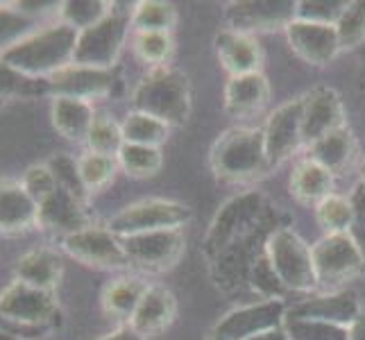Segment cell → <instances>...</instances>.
Listing matches in <instances>:
<instances>
[{
  "label": "cell",
  "instance_id": "2e32d148",
  "mask_svg": "<svg viewBox=\"0 0 365 340\" xmlns=\"http://www.w3.org/2000/svg\"><path fill=\"white\" fill-rule=\"evenodd\" d=\"M93 225L91 216L86 213V202L73 197L71 193L57 191L50 193L43 202H39V213H36V230L57 236L59 241L75 232L84 230V227Z\"/></svg>",
  "mask_w": 365,
  "mask_h": 340
},
{
  "label": "cell",
  "instance_id": "f35d334b",
  "mask_svg": "<svg viewBox=\"0 0 365 340\" xmlns=\"http://www.w3.org/2000/svg\"><path fill=\"white\" fill-rule=\"evenodd\" d=\"M336 32L343 50H354L365 41V0L345 5L341 19L336 21Z\"/></svg>",
  "mask_w": 365,
  "mask_h": 340
},
{
  "label": "cell",
  "instance_id": "c3c4849f",
  "mask_svg": "<svg viewBox=\"0 0 365 340\" xmlns=\"http://www.w3.org/2000/svg\"><path fill=\"white\" fill-rule=\"evenodd\" d=\"M252 340H288V338H286L282 326H277V329H270L266 334H259L257 338H252Z\"/></svg>",
  "mask_w": 365,
  "mask_h": 340
},
{
  "label": "cell",
  "instance_id": "681fc988",
  "mask_svg": "<svg viewBox=\"0 0 365 340\" xmlns=\"http://www.w3.org/2000/svg\"><path fill=\"white\" fill-rule=\"evenodd\" d=\"M0 340H25V338L14 336V334H7V331H0Z\"/></svg>",
  "mask_w": 365,
  "mask_h": 340
},
{
  "label": "cell",
  "instance_id": "30bf717a",
  "mask_svg": "<svg viewBox=\"0 0 365 340\" xmlns=\"http://www.w3.org/2000/svg\"><path fill=\"white\" fill-rule=\"evenodd\" d=\"M130 266L141 272H166L180 263L186 252L184 230H159L120 238Z\"/></svg>",
  "mask_w": 365,
  "mask_h": 340
},
{
  "label": "cell",
  "instance_id": "bcb514c9",
  "mask_svg": "<svg viewBox=\"0 0 365 340\" xmlns=\"http://www.w3.org/2000/svg\"><path fill=\"white\" fill-rule=\"evenodd\" d=\"M98 340H145L143 336H138L130 324H120L114 331H109L105 336H100Z\"/></svg>",
  "mask_w": 365,
  "mask_h": 340
},
{
  "label": "cell",
  "instance_id": "cb8c5ba5",
  "mask_svg": "<svg viewBox=\"0 0 365 340\" xmlns=\"http://www.w3.org/2000/svg\"><path fill=\"white\" fill-rule=\"evenodd\" d=\"M307 157H311L313 161H318L320 166H324L334 175V177H336V175H343L359 157L356 136L351 134V130L345 125V128L327 134V136L320 138V141L309 145L307 148Z\"/></svg>",
  "mask_w": 365,
  "mask_h": 340
},
{
  "label": "cell",
  "instance_id": "e0dca14e",
  "mask_svg": "<svg viewBox=\"0 0 365 340\" xmlns=\"http://www.w3.org/2000/svg\"><path fill=\"white\" fill-rule=\"evenodd\" d=\"M175 318H178V299H175V295L166 286L150 284L128 324L138 336L150 340L166 331L175 322Z\"/></svg>",
  "mask_w": 365,
  "mask_h": 340
},
{
  "label": "cell",
  "instance_id": "8992f818",
  "mask_svg": "<svg viewBox=\"0 0 365 340\" xmlns=\"http://www.w3.org/2000/svg\"><path fill=\"white\" fill-rule=\"evenodd\" d=\"M193 218V211L184 202L166 197H148L123 207L116 216L107 220V227L118 238L159 232V230H184V225Z\"/></svg>",
  "mask_w": 365,
  "mask_h": 340
},
{
  "label": "cell",
  "instance_id": "816d5d0a",
  "mask_svg": "<svg viewBox=\"0 0 365 340\" xmlns=\"http://www.w3.org/2000/svg\"><path fill=\"white\" fill-rule=\"evenodd\" d=\"M0 105H3V103H0Z\"/></svg>",
  "mask_w": 365,
  "mask_h": 340
},
{
  "label": "cell",
  "instance_id": "d6a6232c",
  "mask_svg": "<svg viewBox=\"0 0 365 340\" xmlns=\"http://www.w3.org/2000/svg\"><path fill=\"white\" fill-rule=\"evenodd\" d=\"M84 145L89 153H96V155L118 157L120 148L125 145L120 123L114 116H109L107 111H98Z\"/></svg>",
  "mask_w": 365,
  "mask_h": 340
},
{
  "label": "cell",
  "instance_id": "52a82bcc",
  "mask_svg": "<svg viewBox=\"0 0 365 340\" xmlns=\"http://www.w3.org/2000/svg\"><path fill=\"white\" fill-rule=\"evenodd\" d=\"M130 30V11L111 9L93 28L78 34L73 64L91 68H116L118 55L128 41Z\"/></svg>",
  "mask_w": 365,
  "mask_h": 340
},
{
  "label": "cell",
  "instance_id": "1f68e13d",
  "mask_svg": "<svg viewBox=\"0 0 365 340\" xmlns=\"http://www.w3.org/2000/svg\"><path fill=\"white\" fill-rule=\"evenodd\" d=\"M78 166H80V177H82L86 195L105 191V188L114 182L116 172L120 170L116 157L96 155V153H89V150L78 157Z\"/></svg>",
  "mask_w": 365,
  "mask_h": 340
},
{
  "label": "cell",
  "instance_id": "5b68a950",
  "mask_svg": "<svg viewBox=\"0 0 365 340\" xmlns=\"http://www.w3.org/2000/svg\"><path fill=\"white\" fill-rule=\"evenodd\" d=\"M311 257L318 288L327 293H336L365 272V257L351 234H324L316 245H311Z\"/></svg>",
  "mask_w": 365,
  "mask_h": 340
},
{
  "label": "cell",
  "instance_id": "b9f144b4",
  "mask_svg": "<svg viewBox=\"0 0 365 340\" xmlns=\"http://www.w3.org/2000/svg\"><path fill=\"white\" fill-rule=\"evenodd\" d=\"M21 184H23L25 191L30 193V197L34 200L36 205L43 202L50 193L59 188L57 182H55V175H53V170L48 168L46 161L43 163H32L30 168H25Z\"/></svg>",
  "mask_w": 365,
  "mask_h": 340
},
{
  "label": "cell",
  "instance_id": "7402d4cb",
  "mask_svg": "<svg viewBox=\"0 0 365 340\" xmlns=\"http://www.w3.org/2000/svg\"><path fill=\"white\" fill-rule=\"evenodd\" d=\"M361 306L359 299L351 291H336V293H324L313 299H304L299 304L288 306L286 316H297V318H311V320H322L331 324L349 326L359 318Z\"/></svg>",
  "mask_w": 365,
  "mask_h": 340
},
{
  "label": "cell",
  "instance_id": "4316f807",
  "mask_svg": "<svg viewBox=\"0 0 365 340\" xmlns=\"http://www.w3.org/2000/svg\"><path fill=\"white\" fill-rule=\"evenodd\" d=\"M255 211H259V195L234 197L232 202H227L220 209L216 220H213L207 245H211L213 249H220L234 236L236 227L245 225L252 216H255ZM238 230H241V227H238Z\"/></svg>",
  "mask_w": 365,
  "mask_h": 340
},
{
  "label": "cell",
  "instance_id": "9c48e42d",
  "mask_svg": "<svg viewBox=\"0 0 365 340\" xmlns=\"http://www.w3.org/2000/svg\"><path fill=\"white\" fill-rule=\"evenodd\" d=\"M0 313L9 322L43 334L57 320L59 304L55 293L39 291V288L14 279L0 291Z\"/></svg>",
  "mask_w": 365,
  "mask_h": 340
},
{
  "label": "cell",
  "instance_id": "6da1fadb",
  "mask_svg": "<svg viewBox=\"0 0 365 340\" xmlns=\"http://www.w3.org/2000/svg\"><path fill=\"white\" fill-rule=\"evenodd\" d=\"M78 34L80 32L68 28L66 23L50 21L7 50L3 59L25 78L46 82L75 61Z\"/></svg>",
  "mask_w": 365,
  "mask_h": 340
},
{
  "label": "cell",
  "instance_id": "3957f363",
  "mask_svg": "<svg viewBox=\"0 0 365 340\" xmlns=\"http://www.w3.org/2000/svg\"><path fill=\"white\" fill-rule=\"evenodd\" d=\"M132 109L180 128L191 116V82L173 66L150 68L132 93Z\"/></svg>",
  "mask_w": 365,
  "mask_h": 340
},
{
  "label": "cell",
  "instance_id": "e575fe53",
  "mask_svg": "<svg viewBox=\"0 0 365 340\" xmlns=\"http://www.w3.org/2000/svg\"><path fill=\"white\" fill-rule=\"evenodd\" d=\"M134 55L153 68L170 66L168 61L175 53L173 32H134L132 34Z\"/></svg>",
  "mask_w": 365,
  "mask_h": 340
},
{
  "label": "cell",
  "instance_id": "ee69618b",
  "mask_svg": "<svg viewBox=\"0 0 365 340\" xmlns=\"http://www.w3.org/2000/svg\"><path fill=\"white\" fill-rule=\"evenodd\" d=\"M351 205H354V222H351L349 234L365 257V191L361 188V184L356 191L351 193Z\"/></svg>",
  "mask_w": 365,
  "mask_h": 340
},
{
  "label": "cell",
  "instance_id": "8fae6325",
  "mask_svg": "<svg viewBox=\"0 0 365 340\" xmlns=\"http://www.w3.org/2000/svg\"><path fill=\"white\" fill-rule=\"evenodd\" d=\"M286 311L288 306L284 299H261L238 306L218 320L211 331V340H252L259 334L282 326Z\"/></svg>",
  "mask_w": 365,
  "mask_h": 340
},
{
  "label": "cell",
  "instance_id": "7bdbcfd3",
  "mask_svg": "<svg viewBox=\"0 0 365 340\" xmlns=\"http://www.w3.org/2000/svg\"><path fill=\"white\" fill-rule=\"evenodd\" d=\"M252 286L263 295V299H284L286 288L279 282V277L274 274L266 254H261L255 261V268H252Z\"/></svg>",
  "mask_w": 365,
  "mask_h": 340
},
{
  "label": "cell",
  "instance_id": "d6986e66",
  "mask_svg": "<svg viewBox=\"0 0 365 340\" xmlns=\"http://www.w3.org/2000/svg\"><path fill=\"white\" fill-rule=\"evenodd\" d=\"M270 100V84L263 73L234 75L225 86V111L232 118L247 120L266 109Z\"/></svg>",
  "mask_w": 365,
  "mask_h": 340
},
{
  "label": "cell",
  "instance_id": "7c38bea8",
  "mask_svg": "<svg viewBox=\"0 0 365 340\" xmlns=\"http://www.w3.org/2000/svg\"><path fill=\"white\" fill-rule=\"evenodd\" d=\"M302 107H304V96L288 100L286 105L274 109L263 125L270 170L282 166L284 161H288L304 148V141H302Z\"/></svg>",
  "mask_w": 365,
  "mask_h": 340
},
{
  "label": "cell",
  "instance_id": "d4e9b609",
  "mask_svg": "<svg viewBox=\"0 0 365 340\" xmlns=\"http://www.w3.org/2000/svg\"><path fill=\"white\" fill-rule=\"evenodd\" d=\"M334 175L320 166L318 161H313L311 157H302L295 161L291 172V195L302 205L316 207L334 193Z\"/></svg>",
  "mask_w": 365,
  "mask_h": 340
},
{
  "label": "cell",
  "instance_id": "83f0119b",
  "mask_svg": "<svg viewBox=\"0 0 365 340\" xmlns=\"http://www.w3.org/2000/svg\"><path fill=\"white\" fill-rule=\"evenodd\" d=\"M274 3H241V5H232L227 11V16L232 21L234 30L250 32L252 30H261V28H272V25H282L286 28L288 23L295 19V7L288 11H277Z\"/></svg>",
  "mask_w": 365,
  "mask_h": 340
},
{
  "label": "cell",
  "instance_id": "5bb4252c",
  "mask_svg": "<svg viewBox=\"0 0 365 340\" xmlns=\"http://www.w3.org/2000/svg\"><path fill=\"white\" fill-rule=\"evenodd\" d=\"M116 82V68H91L71 64L68 68L59 71L50 80H46V96L78 98L93 103V100H103L114 93Z\"/></svg>",
  "mask_w": 365,
  "mask_h": 340
},
{
  "label": "cell",
  "instance_id": "f546056e",
  "mask_svg": "<svg viewBox=\"0 0 365 340\" xmlns=\"http://www.w3.org/2000/svg\"><path fill=\"white\" fill-rule=\"evenodd\" d=\"M132 32H173L178 25V9L163 0H141L130 11Z\"/></svg>",
  "mask_w": 365,
  "mask_h": 340
},
{
  "label": "cell",
  "instance_id": "f907efd6",
  "mask_svg": "<svg viewBox=\"0 0 365 340\" xmlns=\"http://www.w3.org/2000/svg\"><path fill=\"white\" fill-rule=\"evenodd\" d=\"M361 188L365 191V157H363V163H361Z\"/></svg>",
  "mask_w": 365,
  "mask_h": 340
},
{
  "label": "cell",
  "instance_id": "4dcf8cb0",
  "mask_svg": "<svg viewBox=\"0 0 365 340\" xmlns=\"http://www.w3.org/2000/svg\"><path fill=\"white\" fill-rule=\"evenodd\" d=\"M118 166L120 170L132 180H150L161 170L163 166V155L161 148H150V145H136V143H125L118 153Z\"/></svg>",
  "mask_w": 365,
  "mask_h": 340
},
{
  "label": "cell",
  "instance_id": "74e56055",
  "mask_svg": "<svg viewBox=\"0 0 365 340\" xmlns=\"http://www.w3.org/2000/svg\"><path fill=\"white\" fill-rule=\"evenodd\" d=\"M39 28V21L21 14L11 3H0V57Z\"/></svg>",
  "mask_w": 365,
  "mask_h": 340
},
{
  "label": "cell",
  "instance_id": "836d02e7",
  "mask_svg": "<svg viewBox=\"0 0 365 340\" xmlns=\"http://www.w3.org/2000/svg\"><path fill=\"white\" fill-rule=\"evenodd\" d=\"M316 220L324 234H349L354 222V205L351 197L331 193L316 205Z\"/></svg>",
  "mask_w": 365,
  "mask_h": 340
},
{
  "label": "cell",
  "instance_id": "60d3db41",
  "mask_svg": "<svg viewBox=\"0 0 365 340\" xmlns=\"http://www.w3.org/2000/svg\"><path fill=\"white\" fill-rule=\"evenodd\" d=\"M46 163H48V168L53 170L55 182H57V186L61 188V191H66L73 197H78V200H82V202H86V197H89V195H86L82 177H80L78 157L61 153V155H53Z\"/></svg>",
  "mask_w": 365,
  "mask_h": 340
},
{
  "label": "cell",
  "instance_id": "7a4b0ae2",
  "mask_svg": "<svg viewBox=\"0 0 365 340\" xmlns=\"http://www.w3.org/2000/svg\"><path fill=\"white\" fill-rule=\"evenodd\" d=\"M209 163L213 175L227 184H250L270 170L263 128H232L211 148Z\"/></svg>",
  "mask_w": 365,
  "mask_h": 340
},
{
  "label": "cell",
  "instance_id": "ba28073f",
  "mask_svg": "<svg viewBox=\"0 0 365 340\" xmlns=\"http://www.w3.org/2000/svg\"><path fill=\"white\" fill-rule=\"evenodd\" d=\"M61 252L75 261L98 270H128L130 259L125 254L120 238L107 225H89L59 241Z\"/></svg>",
  "mask_w": 365,
  "mask_h": 340
},
{
  "label": "cell",
  "instance_id": "9a60e30c",
  "mask_svg": "<svg viewBox=\"0 0 365 340\" xmlns=\"http://www.w3.org/2000/svg\"><path fill=\"white\" fill-rule=\"evenodd\" d=\"M345 105L329 86H320L304 93V107H302V141L304 148L320 141L322 136L345 128Z\"/></svg>",
  "mask_w": 365,
  "mask_h": 340
},
{
  "label": "cell",
  "instance_id": "ffe728a7",
  "mask_svg": "<svg viewBox=\"0 0 365 340\" xmlns=\"http://www.w3.org/2000/svg\"><path fill=\"white\" fill-rule=\"evenodd\" d=\"M39 205L25 191L21 180H0V234L16 236L36 230Z\"/></svg>",
  "mask_w": 365,
  "mask_h": 340
},
{
  "label": "cell",
  "instance_id": "d590c367",
  "mask_svg": "<svg viewBox=\"0 0 365 340\" xmlns=\"http://www.w3.org/2000/svg\"><path fill=\"white\" fill-rule=\"evenodd\" d=\"M282 329L288 340H349V326L311 318L286 316Z\"/></svg>",
  "mask_w": 365,
  "mask_h": 340
},
{
  "label": "cell",
  "instance_id": "ab89813d",
  "mask_svg": "<svg viewBox=\"0 0 365 340\" xmlns=\"http://www.w3.org/2000/svg\"><path fill=\"white\" fill-rule=\"evenodd\" d=\"M30 96H46V82L25 78L23 73L11 68L0 57V103H5L9 98H30Z\"/></svg>",
  "mask_w": 365,
  "mask_h": 340
},
{
  "label": "cell",
  "instance_id": "277c9868",
  "mask_svg": "<svg viewBox=\"0 0 365 340\" xmlns=\"http://www.w3.org/2000/svg\"><path fill=\"white\" fill-rule=\"evenodd\" d=\"M266 257L286 291L309 293L318 288L311 245H307L297 232L288 230V227L272 232L266 243Z\"/></svg>",
  "mask_w": 365,
  "mask_h": 340
},
{
  "label": "cell",
  "instance_id": "f1b7e54d",
  "mask_svg": "<svg viewBox=\"0 0 365 340\" xmlns=\"http://www.w3.org/2000/svg\"><path fill=\"white\" fill-rule=\"evenodd\" d=\"M120 128H123L125 143L150 145V148H161L168 141V134H170V125L150 116V113L134 111V109L125 116Z\"/></svg>",
  "mask_w": 365,
  "mask_h": 340
},
{
  "label": "cell",
  "instance_id": "4fadbf2b",
  "mask_svg": "<svg viewBox=\"0 0 365 340\" xmlns=\"http://www.w3.org/2000/svg\"><path fill=\"white\" fill-rule=\"evenodd\" d=\"M284 30H286L288 46H291V50L304 64L320 68L334 61L338 53H343L336 25L331 23L293 19Z\"/></svg>",
  "mask_w": 365,
  "mask_h": 340
},
{
  "label": "cell",
  "instance_id": "603a6c76",
  "mask_svg": "<svg viewBox=\"0 0 365 340\" xmlns=\"http://www.w3.org/2000/svg\"><path fill=\"white\" fill-rule=\"evenodd\" d=\"M96 113L98 111L93 103L78 98H53V103H50L53 128L71 143H86Z\"/></svg>",
  "mask_w": 365,
  "mask_h": 340
},
{
  "label": "cell",
  "instance_id": "8d00e7d4",
  "mask_svg": "<svg viewBox=\"0 0 365 340\" xmlns=\"http://www.w3.org/2000/svg\"><path fill=\"white\" fill-rule=\"evenodd\" d=\"M111 9H114V5L103 3V0H66L59 7L57 21L66 23L68 28L78 32H84L103 21Z\"/></svg>",
  "mask_w": 365,
  "mask_h": 340
},
{
  "label": "cell",
  "instance_id": "44dd1931",
  "mask_svg": "<svg viewBox=\"0 0 365 340\" xmlns=\"http://www.w3.org/2000/svg\"><path fill=\"white\" fill-rule=\"evenodd\" d=\"M61 277H64V261H61L59 249L48 245L28 249L19 257L14 266V279L48 293L57 291Z\"/></svg>",
  "mask_w": 365,
  "mask_h": 340
},
{
  "label": "cell",
  "instance_id": "f6af8a7d",
  "mask_svg": "<svg viewBox=\"0 0 365 340\" xmlns=\"http://www.w3.org/2000/svg\"><path fill=\"white\" fill-rule=\"evenodd\" d=\"M0 331H7V334H14L21 336L25 340H34V338H41V331H32V329H25V326H19L14 322H9L3 313H0Z\"/></svg>",
  "mask_w": 365,
  "mask_h": 340
},
{
  "label": "cell",
  "instance_id": "ac0fdd59",
  "mask_svg": "<svg viewBox=\"0 0 365 340\" xmlns=\"http://www.w3.org/2000/svg\"><path fill=\"white\" fill-rule=\"evenodd\" d=\"M216 55L222 68L234 75L261 73L263 53L259 41L250 32H241L234 28H225L216 34Z\"/></svg>",
  "mask_w": 365,
  "mask_h": 340
},
{
  "label": "cell",
  "instance_id": "484cf974",
  "mask_svg": "<svg viewBox=\"0 0 365 340\" xmlns=\"http://www.w3.org/2000/svg\"><path fill=\"white\" fill-rule=\"evenodd\" d=\"M148 286L150 284L136 274H120L116 279H111L103 288V295H100V304H103L105 316L128 324L143 293L148 291Z\"/></svg>",
  "mask_w": 365,
  "mask_h": 340
},
{
  "label": "cell",
  "instance_id": "7dc6e473",
  "mask_svg": "<svg viewBox=\"0 0 365 340\" xmlns=\"http://www.w3.org/2000/svg\"><path fill=\"white\" fill-rule=\"evenodd\" d=\"M349 340H365V311H361L359 318L349 324Z\"/></svg>",
  "mask_w": 365,
  "mask_h": 340
}]
</instances>
